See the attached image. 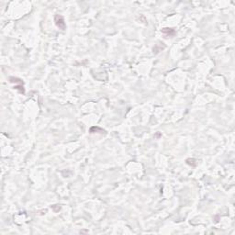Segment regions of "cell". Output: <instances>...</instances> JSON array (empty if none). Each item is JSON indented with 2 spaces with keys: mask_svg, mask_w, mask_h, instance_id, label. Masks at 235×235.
Returning a JSON list of instances; mask_svg holds the SVG:
<instances>
[{
  "mask_svg": "<svg viewBox=\"0 0 235 235\" xmlns=\"http://www.w3.org/2000/svg\"><path fill=\"white\" fill-rule=\"evenodd\" d=\"M54 20H55V24L56 26L61 29V30H65V22H64V19L62 16L60 15H56L55 18H54Z\"/></svg>",
  "mask_w": 235,
  "mask_h": 235,
  "instance_id": "cell-1",
  "label": "cell"
}]
</instances>
